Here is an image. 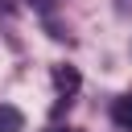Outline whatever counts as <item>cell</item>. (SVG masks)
I'll list each match as a JSON object with an SVG mask.
<instances>
[{
  "label": "cell",
  "instance_id": "1",
  "mask_svg": "<svg viewBox=\"0 0 132 132\" xmlns=\"http://www.w3.org/2000/svg\"><path fill=\"white\" fill-rule=\"evenodd\" d=\"M54 87H58L62 95H74V91H78V70H74V66H54Z\"/></svg>",
  "mask_w": 132,
  "mask_h": 132
},
{
  "label": "cell",
  "instance_id": "2",
  "mask_svg": "<svg viewBox=\"0 0 132 132\" xmlns=\"http://www.w3.org/2000/svg\"><path fill=\"white\" fill-rule=\"evenodd\" d=\"M111 116H116V124H120V128H132V95H124V99H116V107H111Z\"/></svg>",
  "mask_w": 132,
  "mask_h": 132
},
{
  "label": "cell",
  "instance_id": "3",
  "mask_svg": "<svg viewBox=\"0 0 132 132\" xmlns=\"http://www.w3.org/2000/svg\"><path fill=\"white\" fill-rule=\"evenodd\" d=\"M21 128V111L16 107H0V132H16Z\"/></svg>",
  "mask_w": 132,
  "mask_h": 132
},
{
  "label": "cell",
  "instance_id": "4",
  "mask_svg": "<svg viewBox=\"0 0 132 132\" xmlns=\"http://www.w3.org/2000/svg\"><path fill=\"white\" fill-rule=\"evenodd\" d=\"M50 132H78V128H50Z\"/></svg>",
  "mask_w": 132,
  "mask_h": 132
}]
</instances>
